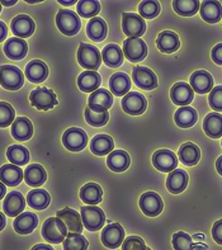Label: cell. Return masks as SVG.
<instances>
[{"mask_svg": "<svg viewBox=\"0 0 222 250\" xmlns=\"http://www.w3.org/2000/svg\"><path fill=\"white\" fill-rule=\"evenodd\" d=\"M25 76L29 82L35 83V84L44 82L48 76L47 65L41 60L31 61L25 66Z\"/></svg>", "mask_w": 222, "mask_h": 250, "instance_id": "obj_26", "label": "cell"}, {"mask_svg": "<svg viewBox=\"0 0 222 250\" xmlns=\"http://www.w3.org/2000/svg\"><path fill=\"white\" fill-rule=\"evenodd\" d=\"M130 164V155H128V152L123 151V150H113L107 158L108 168L116 173H122V171L127 170Z\"/></svg>", "mask_w": 222, "mask_h": 250, "instance_id": "obj_28", "label": "cell"}, {"mask_svg": "<svg viewBox=\"0 0 222 250\" xmlns=\"http://www.w3.org/2000/svg\"><path fill=\"white\" fill-rule=\"evenodd\" d=\"M200 12L203 21L209 24H215V23L220 22L222 18V6L219 1H213V0L203 1L201 4Z\"/></svg>", "mask_w": 222, "mask_h": 250, "instance_id": "obj_27", "label": "cell"}, {"mask_svg": "<svg viewBox=\"0 0 222 250\" xmlns=\"http://www.w3.org/2000/svg\"><path fill=\"white\" fill-rule=\"evenodd\" d=\"M101 60L108 67H120L123 63V52L120 46L114 43L107 44L101 52Z\"/></svg>", "mask_w": 222, "mask_h": 250, "instance_id": "obj_32", "label": "cell"}, {"mask_svg": "<svg viewBox=\"0 0 222 250\" xmlns=\"http://www.w3.org/2000/svg\"><path fill=\"white\" fill-rule=\"evenodd\" d=\"M152 164L158 170L162 173H170L175 170L178 167V159L174 152L170 150L161 149L154 152L152 155Z\"/></svg>", "mask_w": 222, "mask_h": 250, "instance_id": "obj_13", "label": "cell"}, {"mask_svg": "<svg viewBox=\"0 0 222 250\" xmlns=\"http://www.w3.org/2000/svg\"><path fill=\"white\" fill-rule=\"evenodd\" d=\"M146 250H151V249H150V248H147V249H146Z\"/></svg>", "mask_w": 222, "mask_h": 250, "instance_id": "obj_61", "label": "cell"}, {"mask_svg": "<svg viewBox=\"0 0 222 250\" xmlns=\"http://www.w3.org/2000/svg\"><path fill=\"white\" fill-rule=\"evenodd\" d=\"M89 107L95 112H105L113 105V95L107 89H98L90 94L88 99Z\"/></svg>", "mask_w": 222, "mask_h": 250, "instance_id": "obj_17", "label": "cell"}, {"mask_svg": "<svg viewBox=\"0 0 222 250\" xmlns=\"http://www.w3.org/2000/svg\"><path fill=\"white\" fill-rule=\"evenodd\" d=\"M14 121H16L14 108L6 102H0V128L10 126Z\"/></svg>", "mask_w": 222, "mask_h": 250, "instance_id": "obj_47", "label": "cell"}, {"mask_svg": "<svg viewBox=\"0 0 222 250\" xmlns=\"http://www.w3.org/2000/svg\"><path fill=\"white\" fill-rule=\"evenodd\" d=\"M108 33V27L105 22L99 17L90 19L86 25V35L90 40L95 42H101L107 37Z\"/></svg>", "mask_w": 222, "mask_h": 250, "instance_id": "obj_39", "label": "cell"}, {"mask_svg": "<svg viewBox=\"0 0 222 250\" xmlns=\"http://www.w3.org/2000/svg\"><path fill=\"white\" fill-rule=\"evenodd\" d=\"M25 207V200L22 193L17 190H13L9 194H6L3 202L4 213L9 217H17L23 212Z\"/></svg>", "mask_w": 222, "mask_h": 250, "instance_id": "obj_19", "label": "cell"}, {"mask_svg": "<svg viewBox=\"0 0 222 250\" xmlns=\"http://www.w3.org/2000/svg\"><path fill=\"white\" fill-rule=\"evenodd\" d=\"M67 228L59 217H50L42 226V236L50 244H60L67 236Z\"/></svg>", "mask_w": 222, "mask_h": 250, "instance_id": "obj_1", "label": "cell"}, {"mask_svg": "<svg viewBox=\"0 0 222 250\" xmlns=\"http://www.w3.org/2000/svg\"><path fill=\"white\" fill-rule=\"evenodd\" d=\"M24 76L20 69L12 65L0 66V85L6 90H18L23 86Z\"/></svg>", "mask_w": 222, "mask_h": 250, "instance_id": "obj_4", "label": "cell"}, {"mask_svg": "<svg viewBox=\"0 0 222 250\" xmlns=\"http://www.w3.org/2000/svg\"><path fill=\"white\" fill-rule=\"evenodd\" d=\"M59 3L62 4V5H73V4H75L76 1L75 0H71V1H62V0H59Z\"/></svg>", "mask_w": 222, "mask_h": 250, "instance_id": "obj_58", "label": "cell"}, {"mask_svg": "<svg viewBox=\"0 0 222 250\" xmlns=\"http://www.w3.org/2000/svg\"><path fill=\"white\" fill-rule=\"evenodd\" d=\"M173 8L179 16L192 17L198 12L201 3L198 0H175L173 1Z\"/></svg>", "mask_w": 222, "mask_h": 250, "instance_id": "obj_42", "label": "cell"}, {"mask_svg": "<svg viewBox=\"0 0 222 250\" xmlns=\"http://www.w3.org/2000/svg\"><path fill=\"white\" fill-rule=\"evenodd\" d=\"M103 189L97 183H86L80 189V198L82 202H85L89 206H94L101 202Z\"/></svg>", "mask_w": 222, "mask_h": 250, "instance_id": "obj_35", "label": "cell"}, {"mask_svg": "<svg viewBox=\"0 0 222 250\" xmlns=\"http://www.w3.org/2000/svg\"><path fill=\"white\" fill-rule=\"evenodd\" d=\"M156 46L162 54H173L181 47V40L174 32L164 31L156 38Z\"/></svg>", "mask_w": 222, "mask_h": 250, "instance_id": "obj_22", "label": "cell"}, {"mask_svg": "<svg viewBox=\"0 0 222 250\" xmlns=\"http://www.w3.org/2000/svg\"><path fill=\"white\" fill-rule=\"evenodd\" d=\"M88 143V136L86 133L78 127H71L67 128L62 135V144L67 150L74 152L81 151Z\"/></svg>", "mask_w": 222, "mask_h": 250, "instance_id": "obj_9", "label": "cell"}, {"mask_svg": "<svg viewBox=\"0 0 222 250\" xmlns=\"http://www.w3.org/2000/svg\"><path fill=\"white\" fill-rule=\"evenodd\" d=\"M88 245V240L76 232H69L63 240V250H86Z\"/></svg>", "mask_w": 222, "mask_h": 250, "instance_id": "obj_44", "label": "cell"}, {"mask_svg": "<svg viewBox=\"0 0 222 250\" xmlns=\"http://www.w3.org/2000/svg\"><path fill=\"white\" fill-rule=\"evenodd\" d=\"M5 224H6L5 216H4V213L0 212V231H1L4 228H5Z\"/></svg>", "mask_w": 222, "mask_h": 250, "instance_id": "obj_57", "label": "cell"}, {"mask_svg": "<svg viewBox=\"0 0 222 250\" xmlns=\"http://www.w3.org/2000/svg\"><path fill=\"white\" fill-rule=\"evenodd\" d=\"M122 108L127 114L131 116H140L146 111L147 101L141 93L130 92L122 99Z\"/></svg>", "mask_w": 222, "mask_h": 250, "instance_id": "obj_11", "label": "cell"}, {"mask_svg": "<svg viewBox=\"0 0 222 250\" xmlns=\"http://www.w3.org/2000/svg\"><path fill=\"white\" fill-rule=\"evenodd\" d=\"M109 120V113L105 112H95L88 107L85 109V121L93 127H103Z\"/></svg>", "mask_w": 222, "mask_h": 250, "instance_id": "obj_46", "label": "cell"}, {"mask_svg": "<svg viewBox=\"0 0 222 250\" xmlns=\"http://www.w3.org/2000/svg\"><path fill=\"white\" fill-rule=\"evenodd\" d=\"M197 120H198V114H197L196 109L189 105L178 108V111L174 114L175 124L181 128H190L196 125Z\"/></svg>", "mask_w": 222, "mask_h": 250, "instance_id": "obj_37", "label": "cell"}, {"mask_svg": "<svg viewBox=\"0 0 222 250\" xmlns=\"http://www.w3.org/2000/svg\"><path fill=\"white\" fill-rule=\"evenodd\" d=\"M190 86L198 94H206L213 89V78L206 70H198L190 75Z\"/></svg>", "mask_w": 222, "mask_h": 250, "instance_id": "obj_18", "label": "cell"}, {"mask_svg": "<svg viewBox=\"0 0 222 250\" xmlns=\"http://www.w3.org/2000/svg\"><path fill=\"white\" fill-rule=\"evenodd\" d=\"M10 29H12L13 35L16 36V37H22L23 40V38L31 37L33 35L36 25L31 17L25 16V14H20V16H17L13 18L12 23H10Z\"/></svg>", "mask_w": 222, "mask_h": 250, "instance_id": "obj_15", "label": "cell"}, {"mask_svg": "<svg viewBox=\"0 0 222 250\" xmlns=\"http://www.w3.org/2000/svg\"><path fill=\"white\" fill-rule=\"evenodd\" d=\"M81 221L82 225L89 231H97L103 228L105 221V216L103 209L95 206H84L81 207Z\"/></svg>", "mask_w": 222, "mask_h": 250, "instance_id": "obj_6", "label": "cell"}, {"mask_svg": "<svg viewBox=\"0 0 222 250\" xmlns=\"http://www.w3.org/2000/svg\"><path fill=\"white\" fill-rule=\"evenodd\" d=\"M178 156L181 159V162L187 167H193L201 159V150L198 146L192 143H185L181 146V149L178 151Z\"/></svg>", "mask_w": 222, "mask_h": 250, "instance_id": "obj_38", "label": "cell"}, {"mask_svg": "<svg viewBox=\"0 0 222 250\" xmlns=\"http://www.w3.org/2000/svg\"><path fill=\"white\" fill-rule=\"evenodd\" d=\"M38 225V217L37 215L32 212H22L19 216H17L14 222H13V228L18 234L27 235L31 234Z\"/></svg>", "mask_w": 222, "mask_h": 250, "instance_id": "obj_25", "label": "cell"}, {"mask_svg": "<svg viewBox=\"0 0 222 250\" xmlns=\"http://www.w3.org/2000/svg\"><path fill=\"white\" fill-rule=\"evenodd\" d=\"M145 241L139 236H128L126 240H123L122 250H146Z\"/></svg>", "mask_w": 222, "mask_h": 250, "instance_id": "obj_50", "label": "cell"}, {"mask_svg": "<svg viewBox=\"0 0 222 250\" xmlns=\"http://www.w3.org/2000/svg\"><path fill=\"white\" fill-rule=\"evenodd\" d=\"M0 12H1V3H0Z\"/></svg>", "mask_w": 222, "mask_h": 250, "instance_id": "obj_60", "label": "cell"}, {"mask_svg": "<svg viewBox=\"0 0 222 250\" xmlns=\"http://www.w3.org/2000/svg\"><path fill=\"white\" fill-rule=\"evenodd\" d=\"M50 202V194L44 189H32L27 196V203L29 205V207L33 209H38V211L47 208Z\"/></svg>", "mask_w": 222, "mask_h": 250, "instance_id": "obj_40", "label": "cell"}, {"mask_svg": "<svg viewBox=\"0 0 222 250\" xmlns=\"http://www.w3.org/2000/svg\"><path fill=\"white\" fill-rule=\"evenodd\" d=\"M216 169L219 171V174L222 175V155L217 159V162H216Z\"/></svg>", "mask_w": 222, "mask_h": 250, "instance_id": "obj_55", "label": "cell"}, {"mask_svg": "<svg viewBox=\"0 0 222 250\" xmlns=\"http://www.w3.org/2000/svg\"><path fill=\"white\" fill-rule=\"evenodd\" d=\"M111 92L117 97H124L131 89V79L124 73L113 74L109 79Z\"/></svg>", "mask_w": 222, "mask_h": 250, "instance_id": "obj_36", "label": "cell"}, {"mask_svg": "<svg viewBox=\"0 0 222 250\" xmlns=\"http://www.w3.org/2000/svg\"><path fill=\"white\" fill-rule=\"evenodd\" d=\"M56 25L65 36H75L80 31L81 22L76 13L69 9H61L56 16Z\"/></svg>", "mask_w": 222, "mask_h": 250, "instance_id": "obj_3", "label": "cell"}, {"mask_svg": "<svg viewBox=\"0 0 222 250\" xmlns=\"http://www.w3.org/2000/svg\"><path fill=\"white\" fill-rule=\"evenodd\" d=\"M78 62L80 66L90 71H95L101 67V54L95 46L88 43H80L78 48Z\"/></svg>", "mask_w": 222, "mask_h": 250, "instance_id": "obj_2", "label": "cell"}, {"mask_svg": "<svg viewBox=\"0 0 222 250\" xmlns=\"http://www.w3.org/2000/svg\"><path fill=\"white\" fill-rule=\"evenodd\" d=\"M56 217L62 220V222L66 225L67 230L70 232H76V234H81L82 231V221L81 216L76 212L75 209H71L69 207L57 211Z\"/></svg>", "mask_w": 222, "mask_h": 250, "instance_id": "obj_21", "label": "cell"}, {"mask_svg": "<svg viewBox=\"0 0 222 250\" xmlns=\"http://www.w3.org/2000/svg\"><path fill=\"white\" fill-rule=\"evenodd\" d=\"M16 3H17V0H12V1H5V0H3V1H1V4H3V5H6V6L14 5Z\"/></svg>", "mask_w": 222, "mask_h": 250, "instance_id": "obj_59", "label": "cell"}, {"mask_svg": "<svg viewBox=\"0 0 222 250\" xmlns=\"http://www.w3.org/2000/svg\"><path fill=\"white\" fill-rule=\"evenodd\" d=\"M101 83V75L97 71H90V70H86V71L81 73L78 78V86L81 92L85 93H93L98 90Z\"/></svg>", "mask_w": 222, "mask_h": 250, "instance_id": "obj_29", "label": "cell"}, {"mask_svg": "<svg viewBox=\"0 0 222 250\" xmlns=\"http://www.w3.org/2000/svg\"><path fill=\"white\" fill-rule=\"evenodd\" d=\"M188 179V174L183 169H175L170 171L166 178V188L173 194L182 193L187 188Z\"/></svg>", "mask_w": 222, "mask_h": 250, "instance_id": "obj_24", "label": "cell"}, {"mask_svg": "<svg viewBox=\"0 0 222 250\" xmlns=\"http://www.w3.org/2000/svg\"><path fill=\"white\" fill-rule=\"evenodd\" d=\"M6 35H8V27L5 25V23L0 21V42L5 40Z\"/></svg>", "mask_w": 222, "mask_h": 250, "instance_id": "obj_53", "label": "cell"}, {"mask_svg": "<svg viewBox=\"0 0 222 250\" xmlns=\"http://www.w3.org/2000/svg\"><path fill=\"white\" fill-rule=\"evenodd\" d=\"M114 149L113 139L108 135H97L90 143V150L94 155L104 156L111 154Z\"/></svg>", "mask_w": 222, "mask_h": 250, "instance_id": "obj_34", "label": "cell"}, {"mask_svg": "<svg viewBox=\"0 0 222 250\" xmlns=\"http://www.w3.org/2000/svg\"><path fill=\"white\" fill-rule=\"evenodd\" d=\"M76 10H78V14L82 18L93 19L101 12V3L97 0H81V1H78Z\"/></svg>", "mask_w": 222, "mask_h": 250, "instance_id": "obj_43", "label": "cell"}, {"mask_svg": "<svg viewBox=\"0 0 222 250\" xmlns=\"http://www.w3.org/2000/svg\"><path fill=\"white\" fill-rule=\"evenodd\" d=\"M221 145H222V141H221Z\"/></svg>", "mask_w": 222, "mask_h": 250, "instance_id": "obj_62", "label": "cell"}, {"mask_svg": "<svg viewBox=\"0 0 222 250\" xmlns=\"http://www.w3.org/2000/svg\"><path fill=\"white\" fill-rule=\"evenodd\" d=\"M133 83L143 90H152L158 86V78L149 67L137 66L132 71Z\"/></svg>", "mask_w": 222, "mask_h": 250, "instance_id": "obj_14", "label": "cell"}, {"mask_svg": "<svg viewBox=\"0 0 222 250\" xmlns=\"http://www.w3.org/2000/svg\"><path fill=\"white\" fill-rule=\"evenodd\" d=\"M203 130L211 139L222 137V116L220 113H208L203 121Z\"/></svg>", "mask_w": 222, "mask_h": 250, "instance_id": "obj_33", "label": "cell"}, {"mask_svg": "<svg viewBox=\"0 0 222 250\" xmlns=\"http://www.w3.org/2000/svg\"><path fill=\"white\" fill-rule=\"evenodd\" d=\"M212 238L217 244L222 245V220H219L213 224Z\"/></svg>", "mask_w": 222, "mask_h": 250, "instance_id": "obj_51", "label": "cell"}, {"mask_svg": "<svg viewBox=\"0 0 222 250\" xmlns=\"http://www.w3.org/2000/svg\"><path fill=\"white\" fill-rule=\"evenodd\" d=\"M46 179H47V173L42 165L32 164L27 167V169L24 170V181L29 187H41L46 182Z\"/></svg>", "mask_w": 222, "mask_h": 250, "instance_id": "obj_30", "label": "cell"}, {"mask_svg": "<svg viewBox=\"0 0 222 250\" xmlns=\"http://www.w3.org/2000/svg\"><path fill=\"white\" fill-rule=\"evenodd\" d=\"M123 54L131 62H140L147 55V44L142 38H127L123 41Z\"/></svg>", "mask_w": 222, "mask_h": 250, "instance_id": "obj_8", "label": "cell"}, {"mask_svg": "<svg viewBox=\"0 0 222 250\" xmlns=\"http://www.w3.org/2000/svg\"><path fill=\"white\" fill-rule=\"evenodd\" d=\"M32 250H55V249L52 247H50V245L37 244V245H35V247L32 248Z\"/></svg>", "mask_w": 222, "mask_h": 250, "instance_id": "obj_54", "label": "cell"}, {"mask_svg": "<svg viewBox=\"0 0 222 250\" xmlns=\"http://www.w3.org/2000/svg\"><path fill=\"white\" fill-rule=\"evenodd\" d=\"M24 179V173L19 167L13 164L3 165L0 168V182L8 187H16Z\"/></svg>", "mask_w": 222, "mask_h": 250, "instance_id": "obj_23", "label": "cell"}, {"mask_svg": "<svg viewBox=\"0 0 222 250\" xmlns=\"http://www.w3.org/2000/svg\"><path fill=\"white\" fill-rule=\"evenodd\" d=\"M122 29L128 38H140L145 33L146 23L143 18L135 13H123Z\"/></svg>", "mask_w": 222, "mask_h": 250, "instance_id": "obj_5", "label": "cell"}, {"mask_svg": "<svg viewBox=\"0 0 222 250\" xmlns=\"http://www.w3.org/2000/svg\"><path fill=\"white\" fill-rule=\"evenodd\" d=\"M160 9H161V6H160L159 1H156V0H145V1L140 3L139 13L142 18L152 19L159 16Z\"/></svg>", "mask_w": 222, "mask_h": 250, "instance_id": "obj_45", "label": "cell"}, {"mask_svg": "<svg viewBox=\"0 0 222 250\" xmlns=\"http://www.w3.org/2000/svg\"><path fill=\"white\" fill-rule=\"evenodd\" d=\"M173 247L174 250H193V240L189 235L183 231L175 232L173 235Z\"/></svg>", "mask_w": 222, "mask_h": 250, "instance_id": "obj_48", "label": "cell"}, {"mask_svg": "<svg viewBox=\"0 0 222 250\" xmlns=\"http://www.w3.org/2000/svg\"><path fill=\"white\" fill-rule=\"evenodd\" d=\"M5 193H6L5 184L1 183V182H0V200H3L4 196H5Z\"/></svg>", "mask_w": 222, "mask_h": 250, "instance_id": "obj_56", "label": "cell"}, {"mask_svg": "<svg viewBox=\"0 0 222 250\" xmlns=\"http://www.w3.org/2000/svg\"><path fill=\"white\" fill-rule=\"evenodd\" d=\"M29 101H31V104L33 107L41 109V111H48L59 103L56 94L48 88H37L32 90L31 95H29Z\"/></svg>", "mask_w": 222, "mask_h": 250, "instance_id": "obj_7", "label": "cell"}, {"mask_svg": "<svg viewBox=\"0 0 222 250\" xmlns=\"http://www.w3.org/2000/svg\"><path fill=\"white\" fill-rule=\"evenodd\" d=\"M140 208L149 217H155L160 215L164 208V202L161 197L155 192H146L140 197Z\"/></svg>", "mask_w": 222, "mask_h": 250, "instance_id": "obj_10", "label": "cell"}, {"mask_svg": "<svg viewBox=\"0 0 222 250\" xmlns=\"http://www.w3.org/2000/svg\"><path fill=\"white\" fill-rule=\"evenodd\" d=\"M170 98L173 103L181 107H187L194 98V90L187 83L181 82L173 85L170 90Z\"/></svg>", "mask_w": 222, "mask_h": 250, "instance_id": "obj_16", "label": "cell"}, {"mask_svg": "<svg viewBox=\"0 0 222 250\" xmlns=\"http://www.w3.org/2000/svg\"><path fill=\"white\" fill-rule=\"evenodd\" d=\"M209 107L217 112H222V85L215 86L208 95Z\"/></svg>", "mask_w": 222, "mask_h": 250, "instance_id": "obj_49", "label": "cell"}, {"mask_svg": "<svg viewBox=\"0 0 222 250\" xmlns=\"http://www.w3.org/2000/svg\"><path fill=\"white\" fill-rule=\"evenodd\" d=\"M211 56H212L213 62L217 63V65H222V43L216 44L212 48Z\"/></svg>", "mask_w": 222, "mask_h": 250, "instance_id": "obj_52", "label": "cell"}, {"mask_svg": "<svg viewBox=\"0 0 222 250\" xmlns=\"http://www.w3.org/2000/svg\"><path fill=\"white\" fill-rule=\"evenodd\" d=\"M6 158L9 159V162L13 165L22 167L29 162V152L24 146L12 145L6 150Z\"/></svg>", "mask_w": 222, "mask_h": 250, "instance_id": "obj_41", "label": "cell"}, {"mask_svg": "<svg viewBox=\"0 0 222 250\" xmlns=\"http://www.w3.org/2000/svg\"><path fill=\"white\" fill-rule=\"evenodd\" d=\"M27 52H28V44L22 38L12 37L4 44V54L12 60H22Z\"/></svg>", "mask_w": 222, "mask_h": 250, "instance_id": "obj_20", "label": "cell"}, {"mask_svg": "<svg viewBox=\"0 0 222 250\" xmlns=\"http://www.w3.org/2000/svg\"><path fill=\"white\" fill-rule=\"evenodd\" d=\"M101 243L108 249H117L124 240V230L120 224H109L101 231Z\"/></svg>", "mask_w": 222, "mask_h": 250, "instance_id": "obj_12", "label": "cell"}, {"mask_svg": "<svg viewBox=\"0 0 222 250\" xmlns=\"http://www.w3.org/2000/svg\"><path fill=\"white\" fill-rule=\"evenodd\" d=\"M33 135L32 122L25 117H18L12 125V136L18 141H27Z\"/></svg>", "mask_w": 222, "mask_h": 250, "instance_id": "obj_31", "label": "cell"}]
</instances>
